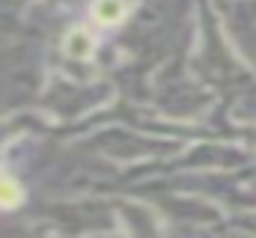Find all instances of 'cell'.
<instances>
[{"instance_id":"obj_2","label":"cell","mask_w":256,"mask_h":238,"mask_svg":"<svg viewBox=\"0 0 256 238\" xmlns=\"http://www.w3.org/2000/svg\"><path fill=\"white\" fill-rule=\"evenodd\" d=\"M66 54L74 60H90L92 54V39L86 30H72L68 39H66Z\"/></svg>"},{"instance_id":"obj_3","label":"cell","mask_w":256,"mask_h":238,"mask_svg":"<svg viewBox=\"0 0 256 238\" xmlns=\"http://www.w3.org/2000/svg\"><path fill=\"white\" fill-rule=\"evenodd\" d=\"M21 200V190L12 178H0V206H15Z\"/></svg>"},{"instance_id":"obj_1","label":"cell","mask_w":256,"mask_h":238,"mask_svg":"<svg viewBox=\"0 0 256 238\" xmlns=\"http://www.w3.org/2000/svg\"><path fill=\"white\" fill-rule=\"evenodd\" d=\"M126 12H128V6L122 0H96V6H92V15L102 24H120L126 18Z\"/></svg>"}]
</instances>
